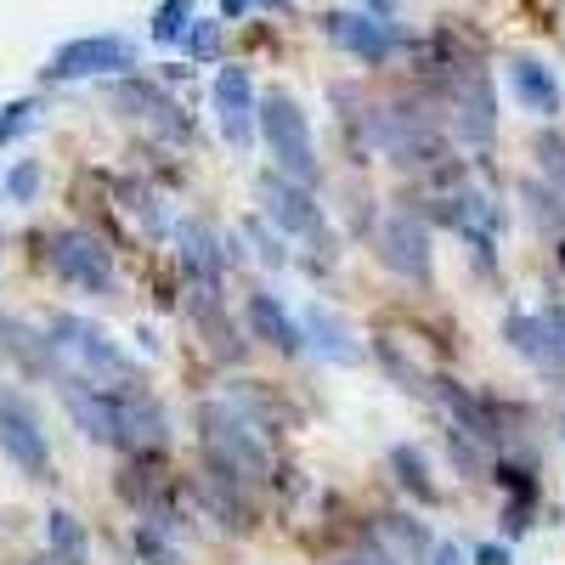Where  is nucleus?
<instances>
[{
	"label": "nucleus",
	"mask_w": 565,
	"mask_h": 565,
	"mask_svg": "<svg viewBox=\"0 0 565 565\" xmlns=\"http://www.w3.org/2000/svg\"><path fill=\"white\" fill-rule=\"evenodd\" d=\"M373 255H380V266H385L391 277L424 289V282H430V226H424L418 215H407V210H391V215L380 221Z\"/></svg>",
	"instance_id": "nucleus-8"
},
{
	"label": "nucleus",
	"mask_w": 565,
	"mask_h": 565,
	"mask_svg": "<svg viewBox=\"0 0 565 565\" xmlns=\"http://www.w3.org/2000/svg\"><path fill=\"white\" fill-rule=\"evenodd\" d=\"M210 97H215L221 136L232 141V148H249L255 141V79L244 68H221L215 85H210Z\"/></svg>",
	"instance_id": "nucleus-13"
},
{
	"label": "nucleus",
	"mask_w": 565,
	"mask_h": 565,
	"mask_svg": "<svg viewBox=\"0 0 565 565\" xmlns=\"http://www.w3.org/2000/svg\"><path fill=\"white\" fill-rule=\"evenodd\" d=\"M255 130L266 141V153L277 159V170L300 181V186H317L322 164H317V148H311V125L300 114V103L289 97V90H266V97H255Z\"/></svg>",
	"instance_id": "nucleus-3"
},
{
	"label": "nucleus",
	"mask_w": 565,
	"mask_h": 565,
	"mask_svg": "<svg viewBox=\"0 0 565 565\" xmlns=\"http://www.w3.org/2000/svg\"><path fill=\"white\" fill-rule=\"evenodd\" d=\"M34 125H40V103H34V97H18V103L0 108V153H7L12 141H23Z\"/></svg>",
	"instance_id": "nucleus-23"
},
{
	"label": "nucleus",
	"mask_w": 565,
	"mask_h": 565,
	"mask_svg": "<svg viewBox=\"0 0 565 565\" xmlns=\"http://www.w3.org/2000/svg\"><path fill=\"white\" fill-rule=\"evenodd\" d=\"M199 441H204V463L221 469L226 481H238V487H249V492L266 487L271 458H266V447H260V436H255V424L232 407V402H204V407H199Z\"/></svg>",
	"instance_id": "nucleus-1"
},
{
	"label": "nucleus",
	"mask_w": 565,
	"mask_h": 565,
	"mask_svg": "<svg viewBox=\"0 0 565 565\" xmlns=\"http://www.w3.org/2000/svg\"><path fill=\"white\" fill-rule=\"evenodd\" d=\"M424 385H430V396H436V402L447 407V418L458 424L463 436H476V441H481V447H492V452H498V447L509 441V430H503V413H498V407H487L481 396H469V391H463L458 380H447V373H436V380H424Z\"/></svg>",
	"instance_id": "nucleus-12"
},
{
	"label": "nucleus",
	"mask_w": 565,
	"mask_h": 565,
	"mask_svg": "<svg viewBox=\"0 0 565 565\" xmlns=\"http://www.w3.org/2000/svg\"><path fill=\"white\" fill-rule=\"evenodd\" d=\"M186 23H193V0H164V7L153 12V40L159 45H175L186 34Z\"/></svg>",
	"instance_id": "nucleus-24"
},
{
	"label": "nucleus",
	"mask_w": 565,
	"mask_h": 565,
	"mask_svg": "<svg viewBox=\"0 0 565 565\" xmlns=\"http://www.w3.org/2000/svg\"><path fill=\"white\" fill-rule=\"evenodd\" d=\"M509 90H514V103H521L526 114H537V119L559 114V85H554L548 63H537V57H514L509 63Z\"/></svg>",
	"instance_id": "nucleus-18"
},
{
	"label": "nucleus",
	"mask_w": 565,
	"mask_h": 565,
	"mask_svg": "<svg viewBox=\"0 0 565 565\" xmlns=\"http://www.w3.org/2000/svg\"><path fill=\"white\" fill-rule=\"evenodd\" d=\"M175 244H181V266L193 277L199 295H221V271H226V255H221V238L204 232V221H181L175 226Z\"/></svg>",
	"instance_id": "nucleus-14"
},
{
	"label": "nucleus",
	"mask_w": 565,
	"mask_h": 565,
	"mask_svg": "<svg viewBox=\"0 0 565 565\" xmlns=\"http://www.w3.org/2000/svg\"><path fill=\"white\" fill-rule=\"evenodd\" d=\"M543 322H548V334H554V351H559V362H565V300L543 306Z\"/></svg>",
	"instance_id": "nucleus-31"
},
{
	"label": "nucleus",
	"mask_w": 565,
	"mask_h": 565,
	"mask_svg": "<svg viewBox=\"0 0 565 565\" xmlns=\"http://www.w3.org/2000/svg\"><path fill=\"white\" fill-rule=\"evenodd\" d=\"M255 193H260L266 215L289 232V238H306L317 249H334V232H328V221H322V210L311 199V186L289 181L282 170H266V175H255Z\"/></svg>",
	"instance_id": "nucleus-5"
},
{
	"label": "nucleus",
	"mask_w": 565,
	"mask_h": 565,
	"mask_svg": "<svg viewBox=\"0 0 565 565\" xmlns=\"http://www.w3.org/2000/svg\"><path fill=\"white\" fill-rule=\"evenodd\" d=\"M322 34L334 40L340 52H351L356 63H367V68L391 63V52L402 45V34H396L391 18H367V12H328L322 18Z\"/></svg>",
	"instance_id": "nucleus-10"
},
{
	"label": "nucleus",
	"mask_w": 565,
	"mask_h": 565,
	"mask_svg": "<svg viewBox=\"0 0 565 565\" xmlns=\"http://www.w3.org/2000/svg\"><path fill=\"white\" fill-rule=\"evenodd\" d=\"M136 548H141V559H148V565H181V554L159 537V526L153 521H141V532H136Z\"/></svg>",
	"instance_id": "nucleus-28"
},
{
	"label": "nucleus",
	"mask_w": 565,
	"mask_h": 565,
	"mask_svg": "<svg viewBox=\"0 0 565 565\" xmlns=\"http://www.w3.org/2000/svg\"><path fill=\"white\" fill-rule=\"evenodd\" d=\"M424 565H463V554H458V543H436L424 554Z\"/></svg>",
	"instance_id": "nucleus-33"
},
{
	"label": "nucleus",
	"mask_w": 565,
	"mask_h": 565,
	"mask_svg": "<svg viewBox=\"0 0 565 565\" xmlns=\"http://www.w3.org/2000/svg\"><path fill=\"white\" fill-rule=\"evenodd\" d=\"M340 565H396V554H385V548H362V554H345Z\"/></svg>",
	"instance_id": "nucleus-32"
},
{
	"label": "nucleus",
	"mask_w": 565,
	"mask_h": 565,
	"mask_svg": "<svg viewBox=\"0 0 565 565\" xmlns=\"http://www.w3.org/2000/svg\"><path fill=\"white\" fill-rule=\"evenodd\" d=\"M52 271L63 282H74V289H85V295H108L114 289V249L97 238V232L63 226L52 238Z\"/></svg>",
	"instance_id": "nucleus-9"
},
{
	"label": "nucleus",
	"mask_w": 565,
	"mask_h": 565,
	"mask_svg": "<svg viewBox=\"0 0 565 565\" xmlns=\"http://www.w3.org/2000/svg\"><path fill=\"white\" fill-rule=\"evenodd\" d=\"M532 153H537V164H543V175H548V181L559 186V193H565V136H559V130H543Z\"/></svg>",
	"instance_id": "nucleus-25"
},
{
	"label": "nucleus",
	"mask_w": 565,
	"mask_h": 565,
	"mask_svg": "<svg viewBox=\"0 0 565 565\" xmlns=\"http://www.w3.org/2000/svg\"><path fill=\"white\" fill-rule=\"evenodd\" d=\"M300 340H306V351H317V356H328V362H362L356 334H351V328L328 311V306H306V311H300Z\"/></svg>",
	"instance_id": "nucleus-17"
},
{
	"label": "nucleus",
	"mask_w": 565,
	"mask_h": 565,
	"mask_svg": "<svg viewBox=\"0 0 565 565\" xmlns=\"http://www.w3.org/2000/svg\"><path fill=\"white\" fill-rule=\"evenodd\" d=\"M391 476L402 481V492H407V498H418V503H436L430 463H424V452H418V447H391Z\"/></svg>",
	"instance_id": "nucleus-21"
},
{
	"label": "nucleus",
	"mask_w": 565,
	"mask_h": 565,
	"mask_svg": "<svg viewBox=\"0 0 565 565\" xmlns=\"http://www.w3.org/2000/svg\"><path fill=\"white\" fill-rule=\"evenodd\" d=\"M0 340L23 362V373H34V380H63V351L52 345V334H34L23 322H0Z\"/></svg>",
	"instance_id": "nucleus-19"
},
{
	"label": "nucleus",
	"mask_w": 565,
	"mask_h": 565,
	"mask_svg": "<svg viewBox=\"0 0 565 565\" xmlns=\"http://www.w3.org/2000/svg\"><path fill=\"white\" fill-rule=\"evenodd\" d=\"M559 266H565V238H559Z\"/></svg>",
	"instance_id": "nucleus-37"
},
{
	"label": "nucleus",
	"mask_w": 565,
	"mask_h": 565,
	"mask_svg": "<svg viewBox=\"0 0 565 565\" xmlns=\"http://www.w3.org/2000/svg\"><path fill=\"white\" fill-rule=\"evenodd\" d=\"M447 85V108H452V130L463 148H487L492 130H498V103H492V79L476 63H452L441 68Z\"/></svg>",
	"instance_id": "nucleus-4"
},
{
	"label": "nucleus",
	"mask_w": 565,
	"mask_h": 565,
	"mask_svg": "<svg viewBox=\"0 0 565 565\" xmlns=\"http://www.w3.org/2000/svg\"><path fill=\"white\" fill-rule=\"evenodd\" d=\"M521 204H526L532 226H543V232H559V226H565V193H559V186L521 181Z\"/></svg>",
	"instance_id": "nucleus-22"
},
{
	"label": "nucleus",
	"mask_w": 565,
	"mask_h": 565,
	"mask_svg": "<svg viewBox=\"0 0 565 565\" xmlns=\"http://www.w3.org/2000/svg\"><path fill=\"white\" fill-rule=\"evenodd\" d=\"M45 543H52L57 565H90V532L74 509H52L45 514Z\"/></svg>",
	"instance_id": "nucleus-20"
},
{
	"label": "nucleus",
	"mask_w": 565,
	"mask_h": 565,
	"mask_svg": "<svg viewBox=\"0 0 565 565\" xmlns=\"http://www.w3.org/2000/svg\"><path fill=\"white\" fill-rule=\"evenodd\" d=\"M136 68V40L125 34H79L68 45H57L52 63H45V79H114Z\"/></svg>",
	"instance_id": "nucleus-7"
},
{
	"label": "nucleus",
	"mask_w": 565,
	"mask_h": 565,
	"mask_svg": "<svg viewBox=\"0 0 565 565\" xmlns=\"http://www.w3.org/2000/svg\"><path fill=\"white\" fill-rule=\"evenodd\" d=\"M45 334H52V345L74 362L79 380L90 385H108V391H136L141 385V367L125 356V345L108 334V328H97L90 317H52L45 322Z\"/></svg>",
	"instance_id": "nucleus-2"
},
{
	"label": "nucleus",
	"mask_w": 565,
	"mask_h": 565,
	"mask_svg": "<svg viewBox=\"0 0 565 565\" xmlns=\"http://www.w3.org/2000/svg\"><path fill=\"white\" fill-rule=\"evenodd\" d=\"M244 322H249V334L255 340H266L271 351H282V356H295V351H306V340H300V322L282 311V300L277 295H249L244 300Z\"/></svg>",
	"instance_id": "nucleus-15"
},
{
	"label": "nucleus",
	"mask_w": 565,
	"mask_h": 565,
	"mask_svg": "<svg viewBox=\"0 0 565 565\" xmlns=\"http://www.w3.org/2000/svg\"><path fill=\"white\" fill-rule=\"evenodd\" d=\"M186 52H193V63H210L221 57V23H186Z\"/></svg>",
	"instance_id": "nucleus-27"
},
{
	"label": "nucleus",
	"mask_w": 565,
	"mask_h": 565,
	"mask_svg": "<svg viewBox=\"0 0 565 565\" xmlns=\"http://www.w3.org/2000/svg\"><path fill=\"white\" fill-rule=\"evenodd\" d=\"M244 238L255 244V255L277 271V266H289V249H282V238H271V232L266 226H255V221H244Z\"/></svg>",
	"instance_id": "nucleus-29"
},
{
	"label": "nucleus",
	"mask_w": 565,
	"mask_h": 565,
	"mask_svg": "<svg viewBox=\"0 0 565 565\" xmlns=\"http://www.w3.org/2000/svg\"><path fill=\"white\" fill-rule=\"evenodd\" d=\"M532 526V492H509L503 503V537H521Z\"/></svg>",
	"instance_id": "nucleus-30"
},
{
	"label": "nucleus",
	"mask_w": 565,
	"mask_h": 565,
	"mask_svg": "<svg viewBox=\"0 0 565 565\" xmlns=\"http://www.w3.org/2000/svg\"><path fill=\"white\" fill-rule=\"evenodd\" d=\"M255 7V0H221V18H244Z\"/></svg>",
	"instance_id": "nucleus-35"
},
{
	"label": "nucleus",
	"mask_w": 565,
	"mask_h": 565,
	"mask_svg": "<svg viewBox=\"0 0 565 565\" xmlns=\"http://www.w3.org/2000/svg\"><path fill=\"white\" fill-rule=\"evenodd\" d=\"M255 7H282V0H255Z\"/></svg>",
	"instance_id": "nucleus-36"
},
{
	"label": "nucleus",
	"mask_w": 565,
	"mask_h": 565,
	"mask_svg": "<svg viewBox=\"0 0 565 565\" xmlns=\"http://www.w3.org/2000/svg\"><path fill=\"white\" fill-rule=\"evenodd\" d=\"M108 103H114L119 114L141 119V125H153V130H159V136H170V141H186V136H193V125H186L181 103H170L164 90H159V85H148V79L119 74V79L108 85Z\"/></svg>",
	"instance_id": "nucleus-11"
},
{
	"label": "nucleus",
	"mask_w": 565,
	"mask_h": 565,
	"mask_svg": "<svg viewBox=\"0 0 565 565\" xmlns=\"http://www.w3.org/2000/svg\"><path fill=\"white\" fill-rule=\"evenodd\" d=\"M40 181H45V175H40V164H34V159H18V164H12V175H7V199H12V204H34Z\"/></svg>",
	"instance_id": "nucleus-26"
},
{
	"label": "nucleus",
	"mask_w": 565,
	"mask_h": 565,
	"mask_svg": "<svg viewBox=\"0 0 565 565\" xmlns=\"http://www.w3.org/2000/svg\"><path fill=\"white\" fill-rule=\"evenodd\" d=\"M0 452H7L29 481H52V441H45L40 413L29 407V396H18L12 385H0Z\"/></svg>",
	"instance_id": "nucleus-6"
},
{
	"label": "nucleus",
	"mask_w": 565,
	"mask_h": 565,
	"mask_svg": "<svg viewBox=\"0 0 565 565\" xmlns=\"http://www.w3.org/2000/svg\"><path fill=\"white\" fill-rule=\"evenodd\" d=\"M503 340H509L514 356H526L532 367H543V373H565V362H559V351H554V334H548L543 311H509V317H503Z\"/></svg>",
	"instance_id": "nucleus-16"
},
{
	"label": "nucleus",
	"mask_w": 565,
	"mask_h": 565,
	"mask_svg": "<svg viewBox=\"0 0 565 565\" xmlns=\"http://www.w3.org/2000/svg\"><path fill=\"white\" fill-rule=\"evenodd\" d=\"M476 565H509V548L503 543H481L476 548Z\"/></svg>",
	"instance_id": "nucleus-34"
}]
</instances>
